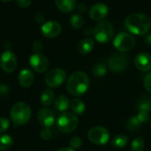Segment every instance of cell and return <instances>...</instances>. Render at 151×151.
Segmentation results:
<instances>
[{
	"label": "cell",
	"mask_w": 151,
	"mask_h": 151,
	"mask_svg": "<svg viewBox=\"0 0 151 151\" xmlns=\"http://www.w3.org/2000/svg\"><path fill=\"white\" fill-rule=\"evenodd\" d=\"M109 12V8L105 4L97 3L91 6L89 9V16L93 20L101 21L103 20Z\"/></svg>",
	"instance_id": "14"
},
{
	"label": "cell",
	"mask_w": 151,
	"mask_h": 151,
	"mask_svg": "<svg viewBox=\"0 0 151 151\" xmlns=\"http://www.w3.org/2000/svg\"><path fill=\"white\" fill-rule=\"evenodd\" d=\"M8 91H9V88L7 86H5L4 84H0V96H4L7 95Z\"/></svg>",
	"instance_id": "36"
},
{
	"label": "cell",
	"mask_w": 151,
	"mask_h": 151,
	"mask_svg": "<svg viewBox=\"0 0 151 151\" xmlns=\"http://www.w3.org/2000/svg\"><path fill=\"white\" fill-rule=\"evenodd\" d=\"M54 102V92L50 88L45 89L41 96V103L44 106H49Z\"/></svg>",
	"instance_id": "22"
},
{
	"label": "cell",
	"mask_w": 151,
	"mask_h": 151,
	"mask_svg": "<svg viewBox=\"0 0 151 151\" xmlns=\"http://www.w3.org/2000/svg\"><path fill=\"white\" fill-rule=\"evenodd\" d=\"M2 2H9V1H12V0H0Z\"/></svg>",
	"instance_id": "41"
},
{
	"label": "cell",
	"mask_w": 151,
	"mask_h": 151,
	"mask_svg": "<svg viewBox=\"0 0 151 151\" xmlns=\"http://www.w3.org/2000/svg\"><path fill=\"white\" fill-rule=\"evenodd\" d=\"M135 39L130 33L120 32L113 39V46L119 52H127L134 49Z\"/></svg>",
	"instance_id": "6"
},
{
	"label": "cell",
	"mask_w": 151,
	"mask_h": 151,
	"mask_svg": "<svg viewBox=\"0 0 151 151\" xmlns=\"http://www.w3.org/2000/svg\"><path fill=\"white\" fill-rule=\"evenodd\" d=\"M69 144H70V147L73 150H78L82 145V140L79 136H73V137L71 138V140L69 142Z\"/></svg>",
	"instance_id": "29"
},
{
	"label": "cell",
	"mask_w": 151,
	"mask_h": 151,
	"mask_svg": "<svg viewBox=\"0 0 151 151\" xmlns=\"http://www.w3.org/2000/svg\"><path fill=\"white\" fill-rule=\"evenodd\" d=\"M145 147V141L142 137L138 136L134 138L131 144V150L132 151H142Z\"/></svg>",
	"instance_id": "28"
},
{
	"label": "cell",
	"mask_w": 151,
	"mask_h": 151,
	"mask_svg": "<svg viewBox=\"0 0 151 151\" xmlns=\"http://www.w3.org/2000/svg\"><path fill=\"white\" fill-rule=\"evenodd\" d=\"M107 70H108V67L105 64L98 63L93 67L92 73H93V75H95L96 77H103L106 74Z\"/></svg>",
	"instance_id": "26"
},
{
	"label": "cell",
	"mask_w": 151,
	"mask_h": 151,
	"mask_svg": "<svg viewBox=\"0 0 151 151\" xmlns=\"http://www.w3.org/2000/svg\"><path fill=\"white\" fill-rule=\"evenodd\" d=\"M11 119L16 125H25L27 124L32 115L30 106L24 102H18L11 109Z\"/></svg>",
	"instance_id": "3"
},
{
	"label": "cell",
	"mask_w": 151,
	"mask_h": 151,
	"mask_svg": "<svg viewBox=\"0 0 151 151\" xmlns=\"http://www.w3.org/2000/svg\"><path fill=\"white\" fill-rule=\"evenodd\" d=\"M138 115L137 118L141 123H147L150 120V112L151 111V99L148 96H142L138 102Z\"/></svg>",
	"instance_id": "11"
},
{
	"label": "cell",
	"mask_w": 151,
	"mask_h": 151,
	"mask_svg": "<svg viewBox=\"0 0 151 151\" xmlns=\"http://www.w3.org/2000/svg\"><path fill=\"white\" fill-rule=\"evenodd\" d=\"M84 34L88 36L90 35H94V28H92L91 27H88L85 30H84Z\"/></svg>",
	"instance_id": "38"
},
{
	"label": "cell",
	"mask_w": 151,
	"mask_h": 151,
	"mask_svg": "<svg viewBox=\"0 0 151 151\" xmlns=\"http://www.w3.org/2000/svg\"><path fill=\"white\" fill-rule=\"evenodd\" d=\"M35 81V75L29 69H23L19 72L18 76L19 84L22 88H29L33 85Z\"/></svg>",
	"instance_id": "17"
},
{
	"label": "cell",
	"mask_w": 151,
	"mask_h": 151,
	"mask_svg": "<svg viewBox=\"0 0 151 151\" xmlns=\"http://www.w3.org/2000/svg\"><path fill=\"white\" fill-rule=\"evenodd\" d=\"M134 65L140 71H150L151 69V56L146 52L139 53L134 58Z\"/></svg>",
	"instance_id": "16"
},
{
	"label": "cell",
	"mask_w": 151,
	"mask_h": 151,
	"mask_svg": "<svg viewBox=\"0 0 151 151\" xmlns=\"http://www.w3.org/2000/svg\"><path fill=\"white\" fill-rule=\"evenodd\" d=\"M58 151H74V150H73L72 148H62Z\"/></svg>",
	"instance_id": "40"
},
{
	"label": "cell",
	"mask_w": 151,
	"mask_h": 151,
	"mask_svg": "<svg viewBox=\"0 0 151 151\" xmlns=\"http://www.w3.org/2000/svg\"><path fill=\"white\" fill-rule=\"evenodd\" d=\"M88 137L96 145H105L110 140V132L105 127H95L88 131Z\"/></svg>",
	"instance_id": "7"
},
{
	"label": "cell",
	"mask_w": 151,
	"mask_h": 151,
	"mask_svg": "<svg viewBox=\"0 0 151 151\" xmlns=\"http://www.w3.org/2000/svg\"><path fill=\"white\" fill-rule=\"evenodd\" d=\"M66 79V73L61 68H54L49 71L45 75V83L50 88H58L61 86Z\"/></svg>",
	"instance_id": "8"
},
{
	"label": "cell",
	"mask_w": 151,
	"mask_h": 151,
	"mask_svg": "<svg viewBox=\"0 0 151 151\" xmlns=\"http://www.w3.org/2000/svg\"><path fill=\"white\" fill-rule=\"evenodd\" d=\"M10 127V121L6 118H0V134L5 132Z\"/></svg>",
	"instance_id": "30"
},
{
	"label": "cell",
	"mask_w": 151,
	"mask_h": 151,
	"mask_svg": "<svg viewBox=\"0 0 151 151\" xmlns=\"http://www.w3.org/2000/svg\"><path fill=\"white\" fill-rule=\"evenodd\" d=\"M0 65L4 72L7 73H12L17 66V58L13 52L5 50L0 57Z\"/></svg>",
	"instance_id": "12"
},
{
	"label": "cell",
	"mask_w": 151,
	"mask_h": 151,
	"mask_svg": "<svg viewBox=\"0 0 151 151\" xmlns=\"http://www.w3.org/2000/svg\"><path fill=\"white\" fill-rule=\"evenodd\" d=\"M29 64L31 67L36 73H39L46 72L50 66V62L48 58L41 53L33 54L29 58Z\"/></svg>",
	"instance_id": "10"
},
{
	"label": "cell",
	"mask_w": 151,
	"mask_h": 151,
	"mask_svg": "<svg viewBox=\"0 0 151 151\" xmlns=\"http://www.w3.org/2000/svg\"><path fill=\"white\" fill-rule=\"evenodd\" d=\"M40 137L43 141H48L52 137V133L49 128H44L41 131L40 133Z\"/></svg>",
	"instance_id": "31"
},
{
	"label": "cell",
	"mask_w": 151,
	"mask_h": 151,
	"mask_svg": "<svg viewBox=\"0 0 151 151\" xmlns=\"http://www.w3.org/2000/svg\"><path fill=\"white\" fill-rule=\"evenodd\" d=\"M42 35L47 38H54L60 35L62 27L59 22L56 20H50L45 22L41 28Z\"/></svg>",
	"instance_id": "13"
},
{
	"label": "cell",
	"mask_w": 151,
	"mask_h": 151,
	"mask_svg": "<svg viewBox=\"0 0 151 151\" xmlns=\"http://www.w3.org/2000/svg\"><path fill=\"white\" fill-rule=\"evenodd\" d=\"M70 108L73 111V112L77 115H81L82 113H84L86 110L85 104L78 98H74L70 102Z\"/></svg>",
	"instance_id": "21"
},
{
	"label": "cell",
	"mask_w": 151,
	"mask_h": 151,
	"mask_svg": "<svg viewBox=\"0 0 151 151\" xmlns=\"http://www.w3.org/2000/svg\"><path fill=\"white\" fill-rule=\"evenodd\" d=\"M94 47H95V41L90 37H87L79 42L78 51L81 55H87L93 50Z\"/></svg>",
	"instance_id": "18"
},
{
	"label": "cell",
	"mask_w": 151,
	"mask_h": 151,
	"mask_svg": "<svg viewBox=\"0 0 151 151\" xmlns=\"http://www.w3.org/2000/svg\"><path fill=\"white\" fill-rule=\"evenodd\" d=\"M33 50L35 51V53H40L41 50H42V43L40 41H35L33 42Z\"/></svg>",
	"instance_id": "33"
},
{
	"label": "cell",
	"mask_w": 151,
	"mask_h": 151,
	"mask_svg": "<svg viewBox=\"0 0 151 151\" xmlns=\"http://www.w3.org/2000/svg\"><path fill=\"white\" fill-rule=\"evenodd\" d=\"M17 4L20 8H28L31 4V0H17Z\"/></svg>",
	"instance_id": "34"
},
{
	"label": "cell",
	"mask_w": 151,
	"mask_h": 151,
	"mask_svg": "<svg viewBox=\"0 0 151 151\" xmlns=\"http://www.w3.org/2000/svg\"><path fill=\"white\" fill-rule=\"evenodd\" d=\"M143 84H144L146 90H148L149 92H151V72L145 76Z\"/></svg>",
	"instance_id": "32"
},
{
	"label": "cell",
	"mask_w": 151,
	"mask_h": 151,
	"mask_svg": "<svg viewBox=\"0 0 151 151\" xmlns=\"http://www.w3.org/2000/svg\"><path fill=\"white\" fill-rule=\"evenodd\" d=\"M128 141H129L128 137L126 134H118L112 139L111 145H112V147L118 148V149L124 148L127 145Z\"/></svg>",
	"instance_id": "23"
},
{
	"label": "cell",
	"mask_w": 151,
	"mask_h": 151,
	"mask_svg": "<svg viewBox=\"0 0 151 151\" xmlns=\"http://www.w3.org/2000/svg\"><path fill=\"white\" fill-rule=\"evenodd\" d=\"M70 23L74 29H80L84 26V19L80 14H73L70 19Z\"/></svg>",
	"instance_id": "27"
},
{
	"label": "cell",
	"mask_w": 151,
	"mask_h": 151,
	"mask_svg": "<svg viewBox=\"0 0 151 151\" xmlns=\"http://www.w3.org/2000/svg\"><path fill=\"white\" fill-rule=\"evenodd\" d=\"M141 126H142V123L139 120V119L137 118V116L131 117L127 120V130L129 132H132V133H134V132L138 131L140 129Z\"/></svg>",
	"instance_id": "24"
},
{
	"label": "cell",
	"mask_w": 151,
	"mask_h": 151,
	"mask_svg": "<svg viewBox=\"0 0 151 151\" xmlns=\"http://www.w3.org/2000/svg\"><path fill=\"white\" fill-rule=\"evenodd\" d=\"M13 145L12 138L8 134L0 135V151H5L12 148Z\"/></svg>",
	"instance_id": "25"
},
{
	"label": "cell",
	"mask_w": 151,
	"mask_h": 151,
	"mask_svg": "<svg viewBox=\"0 0 151 151\" xmlns=\"http://www.w3.org/2000/svg\"><path fill=\"white\" fill-rule=\"evenodd\" d=\"M35 20H36L38 23H42V22L44 20V16H43L42 13L38 12V13H36V14H35Z\"/></svg>",
	"instance_id": "37"
},
{
	"label": "cell",
	"mask_w": 151,
	"mask_h": 151,
	"mask_svg": "<svg viewBox=\"0 0 151 151\" xmlns=\"http://www.w3.org/2000/svg\"><path fill=\"white\" fill-rule=\"evenodd\" d=\"M114 35V28L112 24L107 20L99 21L94 28L95 39L100 43H106L110 42Z\"/></svg>",
	"instance_id": "4"
},
{
	"label": "cell",
	"mask_w": 151,
	"mask_h": 151,
	"mask_svg": "<svg viewBox=\"0 0 151 151\" xmlns=\"http://www.w3.org/2000/svg\"><path fill=\"white\" fill-rule=\"evenodd\" d=\"M128 65V57L123 52H116L111 56L108 61L109 68L113 73L123 72Z\"/></svg>",
	"instance_id": "9"
},
{
	"label": "cell",
	"mask_w": 151,
	"mask_h": 151,
	"mask_svg": "<svg viewBox=\"0 0 151 151\" xmlns=\"http://www.w3.org/2000/svg\"><path fill=\"white\" fill-rule=\"evenodd\" d=\"M89 87L88 76L81 71L73 73L67 80L66 89L69 94L74 96H81L85 94Z\"/></svg>",
	"instance_id": "2"
},
{
	"label": "cell",
	"mask_w": 151,
	"mask_h": 151,
	"mask_svg": "<svg viewBox=\"0 0 151 151\" xmlns=\"http://www.w3.org/2000/svg\"><path fill=\"white\" fill-rule=\"evenodd\" d=\"M125 27L132 35H144L150 28V19L142 13H133L125 19Z\"/></svg>",
	"instance_id": "1"
},
{
	"label": "cell",
	"mask_w": 151,
	"mask_h": 151,
	"mask_svg": "<svg viewBox=\"0 0 151 151\" xmlns=\"http://www.w3.org/2000/svg\"><path fill=\"white\" fill-rule=\"evenodd\" d=\"M37 119L41 126L44 128H49L52 127L55 123V116L52 111L47 108H43L38 111L37 112Z\"/></svg>",
	"instance_id": "15"
},
{
	"label": "cell",
	"mask_w": 151,
	"mask_h": 151,
	"mask_svg": "<svg viewBox=\"0 0 151 151\" xmlns=\"http://www.w3.org/2000/svg\"><path fill=\"white\" fill-rule=\"evenodd\" d=\"M77 10L81 13H85L87 12V10H88V7H87V5L85 4L81 3V4H79L77 5Z\"/></svg>",
	"instance_id": "35"
},
{
	"label": "cell",
	"mask_w": 151,
	"mask_h": 151,
	"mask_svg": "<svg viewBox=\"0 0 151 151\" xmlns=\"http://www.w3.org/2000/svg\"><path fill=\"white\" fill-rule=\"evenodd\" d=\"M58 9L65 13L72 12L76 7V0H55Z\"/></svg>",
	"instance_id": "19"
},
{
	"label": "cell",
	"mask_w": 151,
	"mask_h": 151,
	"mask_svg": "<svg viewBox=\"0 0 151 151\" xmlns=\"http://www.w3.org/2000/svg\"><path fill=\"white\" fill-rule=\"evenodd\" d=\"M144 42L147 45L149 46H151V34H149V35H146L145 37H144Z\"/></svg>",
	"instance_id": "39"
},
{
	"label": "cell",
	"mask_w": 151,
	"mask_h": 151,
	"mask_svg": "<svg viewBox=\"0 0 151 151\" xmlns=\"http://www.w3.org/2000/svg\"><path fill=\"white\" fill-rule=\"evenodd\" d=\"M79 125V119L75 114L71 112H65L59 116L57 120V127L59 131L65 134L73 132Z\"/></svg>",
	"instance_id": "5"
},
{
	"label": "cell",
	"mask_w": 151,
	"mask_h": 151,
	"mask_svg": "<svg viewBox=\"0 0 151 151\" xmlns=\"http://www.w3.org/2000/svg\"><path fill=\"white\" fill-rule=\"evenodd\" d=\"M54 106L58 111H65L70 107V101L65 96H58L54 101Z\"/></svg>",
	"instance_id": "20"
},
{
	"label": "cell",
	"mask_w": 151,
	"mask_h": 151,
	"mask_svg": "<svg viewBox=\"0 0 151 151\" xmlns=\"http://www.w3.org/2000/svg\"><path fill=\"white\" fill-rule=\"evenodd\" d=\"M150 125H151V123H150Z\"/></svg>",
	"instance_id": "42"
}]
</instances>
